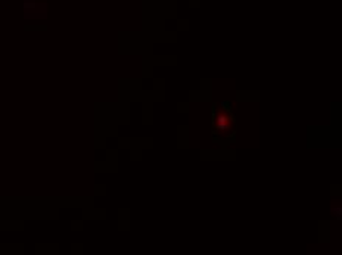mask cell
Returning <instances> with one entry per match:
<instances>
[{
	"label": "cell",
	"mask_w": 342,
	"mask_h": 255,
	"mask_svg": "<svg viewBox=\"0 0 342 255\" xmlns=\"http://www.w3.org/2000/svg\"><path fill=\"white\" fill-rule=\"evenodd\" d=\"M211 130H212L214 139L227 140V139H232L235 136V133H236V119H235L232 111L229 108H221V105L215 106L214 114H212Z\"/></svg>",
	"instance_id": "1"
}]
</instances>
